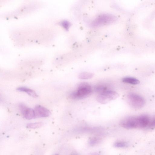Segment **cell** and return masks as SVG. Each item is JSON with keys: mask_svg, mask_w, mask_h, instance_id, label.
Instances as JSON below:
<instances>
[{"mask_svg": "<svg viewBox=\"0 0 155 155\" xmlns=\"http://www.w3.org/2000/svg\"><path fill=\"white\" fill-rule=\"evenodd\" d=\"M150 119L147 115H142L137 117H129L122 120L120 126L127 129L147 127Z\"/></svg>", "mask_w": 155, "mask_h": 155, "instance_id": "1", "label": "cell"}, {"mask_svg": "<svg viewBox=\"0 0 155 155\" xmlns=\"http://www.w3.org/2000/svg\"><path fill=\"white\" fill-rule=\"evenodd\" d=\"M91 86L86 82L80 84L77 89L71 93L70 97L73 99L78 100L87 97L90 95L92 92Z\"/></svg>", "mask_w": 155, "mask_h": 155, "instance_id": "2", "label": "cell"}, {"mask_svg": "<svg viewBox=\"0 0 155 155\" xmlns=\"http://www.w3.org/2000/svg\"><path fill=\"white\" fill-rule=\"evenodd\" d=\"M116 17L108 14H105L99 16L91 24V26L97 27L111 23L116 21Z\"/></svg>", "mask_w": 155, "mask_h": 155, "instance_id": "3", "label": "cell"}, {"mask_svg": "<svg viewBox=\"0 0 155 155\" xmlns=\"http://www.w3.org/2000/svg\"><path fill=\"white\" fill-rule=\"evenodd\" d=\"M119 96L117 92L111 90L99 93L97 97L96 100L101 104H105L115 99Z\"/></svg>", "mask_w": 155, "mask_h": 155, "instance_id": "4", "label": "cell"}, {"mask_svg": "<svg viewBox=\"0 0 155 155\" xmlns=\"http://www.w3.org/2000/svg\"><path fill=\"white\" fill-rule=\"evenodd\" d=\"M127 99L130 105L136 109L142 108L145 103L144 99L142 97L134 93H129L127 95Z\"/></svg>", "mask_w": 155, "mask_h": 155, "instance_id": "5", "label": "cell"}, {"mask_svg": "<svg viewBox=\"0 0 155 155\" xmlns=\"http://www.w3.org/2000/svg\"><path fill=\"white\" fill-rule=\"evenodd\" d=\"M19 107L22 114L26 119L31 120L35 118L33 109L27 107L23 104H20Z\"/></svg>", "mask_w": 155, "mask_h": 155, "instance_id": "6", "label": "cell"}, {"mask_svg": "<svg viewBox=\"0 0 155 155\" xmlns=\"http://www.w3.org/2000/svg\"><path fill=\"white\" fill-rule=\"evenodd\" d=\"M34 110L35 117H46L51 114V112L48 109L41 105L36 106Z\"/></svg>", "mask_w": 155, "mask_h": 155, "instance_id": "7", "label": "cell"}, {"mask_svg": "<svg viewBox=\"0 0 155 155\" xmlns=\"http://www.w3.org/2000/svg\"><path fill=\"white\" fill-rule=\"evenodd\" d=\"M111 90H112L110 86L104 84H98L95 86L94 88V91L99 94Z\"/></svg>", "mask_w": 155, "mask_h": 155, "instance_id": "8", "label": "cell"}, {"mask_svg": "<svg viewBox=\"0 0 155 155\" xmlns=\"http://www.w3.org/2000/svg\"><path fill=\"white\" fill-rule=\"evenodd\" d=\"M17 90L19 91L27 93L28 95L34 97H37L38 96L37 94L34 90L27 87H21L17 88Z\"/></svg>", "mask_w": 155, "mask_h": 155, "instance_id": "9", "label": "cell"}, {"mask_svg": "<svg viewBox=\"0 0 155 155\" xmlns=\"http://www.w3.org/2000/svg\"><path fill=\"white\" fill-rule=\"evenodd\" d=\"M123 82L134 85L139 83L140 81L137 79L131 77H126L122 79Z\"/></svg>", "mask_w": 155, "mask_h": 155, "instance_id": "10", "label": "cell"}, {"mask_svg": "<svg viewBox=\"0 0 155 155\" xmlns=\"http://www.w3.org/2000/svg\"><path fill=\"white\" fill-rule=\"evenodd\" d=\"M93 76V74L91 73L83 72L79 74L78 78L82 79H88L91 78Z\"/></svg>", "mask_w": 155, "mask_h": 155, "instance_id": "11", "label": "cell"}, {"mask_svg": "<svg viewBox=\"0 0 155 155\" xmlns=\"http://www.w3.org/2000/svg\"><path fill=\"white\" fill-rule=\"evenodd\" d=\"M43 125V123L41 122L31 123L28 124L27 127L30 129H36L40 128Z\"/></svg>", "mask_w": 155, "mask_h": 155, "instance_id": "12", "label": "cell"}, {"mask_svg": "<svg viewBox=\"0 0 155 155\" xmlns=\"http://www.w3.org/2000/svg\"><path fill=\"white\" fill-rule=\"evenodd\" d=\"M127 145V143L124 141H119L115 142L114 146L117 147H124Z\"/></svg>", "mask_w": 155, "mask_h": 155, "instance_id": "13", "label": "cell"}, {"mask_svg": "<svg viewBox=\"0 0 155 155\" xmlns=\"http://www.w3.org/2000/svg\"><path fill=\"white\" fill-rule=\"evenodd\" d=\"M100 140V139L98 138H93L90 140L89 143L90 145L93 146L99 142Z\"/></svg>", "mask_w": 155, "mask_h": 155, "instance_id": "14", "label": "cell"}, {"mask_svg": "<svg viewBox=\"0 0 155 155\" xmlns=\"http://www.w3.org/2000/svg\"><path fill=\"white\" fill-rule=\"evenodd\" d=\"M148 128H155V117L150 120Z\"/></svg>", "mask_w": 155, "mask_h": 155, "instance_id": "15", "label": "cell"}, {"mask_svg": "<svg viewBox=\"0 0 155 155\" xmlns=\"http://www.w3.org/2000/svg\"><path fill=\"white\" fill-rule=\"evenodd\" d=\"M76 155V154H73V155Z\"/></svg>", "mask_w": 155, "mask_h": 155, "instance_id": "16", "label": "cell"}, {"mask_svg": "<svg viewBox=\"0 0 155 155\" xmlns=\"http://www.w3.org/2000/svg\"><path fill=\"white\" fill-rule=\"evenodd\" d=\"M55 155H58V154H55Z\"/></svg>", "mask_w": 155, "mask_h": 155, "instance_id": "17", "label": "cell"}]
</instances>
